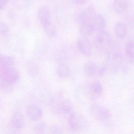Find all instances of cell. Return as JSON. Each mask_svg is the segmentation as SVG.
Returning <instances> with one entry per match:
<instances>
[{
  "label": "cell",
  "instance_id": "1",
  "mask_svg": "<svg viewBox=\"0 0 134 134\" xmlns=\"http://www.w3.org/2000/svg\"><path fill=\"white\" fill-rule=\"evenodd\" d=\"M90 113L98 120L103 123H107L111 118V114L108 109L104 107L97 105H91Z\"/></svg>",
  "mask_w": 134,
  "mask_h": 134
},
{
  "label": "cell",
  "instance_id": "2",
  "mask_svg": "<svg viewBox=\"0 0 134 134\" xmlns=\"http://www.w3.org/2000/svg\"><path fill=\"white\" fill-rule=\"evenodd\" d=\"M106 71L105 67L98 65L93 62H88L83 66V72L87 76L95 77L101 76Z\"/></svg>",
  "mask_w": 134,
  "mask_h": 134
},
{
  "label": "cell",
  "instance_id": "3",
  "mask_svg": "<svg viewBox=\"0 0 134 134\" xmlns=\"http://www.w3.org/2000/svg\"><path fill=\"white\" fill-rule=\"evenodd\" d=\"M70 127L74 131H78L83 129L87 125L86 120L78 113L74 112L68 118Z\"/></svg>",
  "mask_w": 134,
  "mask_h": 134
},
{
  "label": "cell",
  "instance_id": "4",
  "mask_svg": "<svg viewBox=\"0 0 134 134\" xmlns=\"http://www.w3.org/2000/svg\"><path fill=\"white\" fill-rule=\"evenodd\" d=\"M111 38L107 31L104 30L99 32L94 41L95 46L97 48L105 50L111 45Z\"/></svg>",
  "mask_w": 134,
  "mask_h": 134
},
{
  "label": "cell",
  "instance_id": "5",
  "mask_svg": "<svg viewBox=\"0 0 134 134\" xmlns=\"http://www.w3.org/2000/svg\"><path fill=\"white\" fill-rule=\"evenodd\" d=\"M97 15L96 11L93 8H86L80 13L79 16V21L81 25L92 23Z\"/></svg>",
  "mask_w": 134,
  "mask_h": 134
},
{
  "label": "cell",
  "instance_id": "6",
  "mask_svg": "<svg viewBox=\"0 0 134 134\" xmlns=\"http://www.w3.org/2000/svg\"><path fill=\"white\" fill-rule=\"evenodd\" d=\"M25 118L21 112L17 111L12 115L10 120L11 127L19 130L25 126Z\"/></svg>",
  "mask_w": 134,
  "mask_h": 134
},
{
  "label": "cell",
  "instance_id": "7",
  "mask_svg": "<svg viewBox=\"0 0 134 134\" xmlns=\"http://www.w3.org/2000/svg\"><path fill=\"white\" fill-rule=\"evenodd\" d=\"M27 117L32 121L39 120L43 116L42 109L35 105H31L28 107L26 110Z\"/></svg>",
  "mask_w": 134,
  "mask_h": 134
},
{
  "label": "cell",
  "instance_id": "8",
  "mask_svg": "<svg viewBox=\"0 0 134 134\" xmlns=\"http://www.w3.org/2000/svg\"><path fill=\"white\" fill-rule=\"evenodd\" d=\"M88 91L89 95L92 98L96 99L102 94L103 87L102 85L98 81L91 82L88 86Z\"/></svg>",
  "mask_w": 134,
  "mask_h": 134
},
{
  "label": "cell",
  "instance_id": "9",
  "mask_svg": "<svg viewBox=\"0 0 134 134\" xmlns=\"http://www.w3.org/2000/svg\"><path fill=\"white\" fill-rule=\"evenodd\" d=\"M38 16L42 26L52 22L50 10L46 6H42L39 9Z\"/></svg>",
  "mask_w": 134,
  "mask_h": 134
},
{
  "label": "cell",
  "instance_id": "10",
  "mask_svg": "<svg viewBox=\"0 0 134 134\" xmlns=\"http://www.w3.org/2000/svg\"><path fill=\"white\" fill-rule=\"evenodd\" d=\"M77 47L79 51L83 55L88 56L91 52V45L88 40L81 39L77 41Z\"/></svg>",
  "mask_w": 134,
  "mask_h": 134
},
{
  "label": "cell",
  "instance_id": "11",
  "mask_svg": "<svg viewBox=\"0 0 134 134\" xmlns=\"http://www.w3.org/2000/svg\"><path fill=\"white\" fill-rule=\"evenodd\" d=\"M92 23L94 31L99 32L105 30L106 26L105 20L102 15L97 14Z\"/></svg>",
  "mask_w": 134,
  "mask_h": 134
},
{
  "label": "cell",
  "instance_id": "12",
  "mask_svg": "<svg viewBox=\"0 0 134 134\" xmlns=\"http://www.w3.org/2000/svg\"><path fill=\"white\" fill-rule=\"evenodd\" d=\"M128 7V0H114V10L118 14H121L127 10Z\"/></svg>",
  "mask_w": 134,
  "mask_h": 134
},
{
  "label": "cell",
  "instance_id": "13",
  "mask_svg": "<svg viewBox=\"0 0 134 134\" xmlns=\"http://www.w3.org/2000/svg\"><path fill=\"white\" fill-rule=\"evenodd\" d=\"M127 27L124 23L118 22L115 25V32L118 39L123 40L127 34Z\"/></svg>",
  "mask_w": 134,
  "mask_h": 134
},
{
  "label": "cell",
  "instance_id": "14",
  "mask_svg": "<svg viewBox=\"0 0 134 134\" xmlns=\"http://www.w3.org/2000/svg\"><path fill=\"white\" fill-rule=\"evenodd\" d=\"M125 51L126 56L131 64L134 63V43L133 41H128L125 44Z\"/></svg>",
  "mask_w": 134,
  "mask_h": 134
},
{
  "label": "cell",
  "instance_id": "15",
  "mask_svg": "<svg viewBox=\"0 0 134 134\" xmlns=\"http://www.w3.org/2000/svg\"><path fill=\"white\" fill-rule=\"evenodd\" d=\"M56 72L58 76L61 78H67L70 75L69 68L67 65L64 63H62L58 66Z\"/></svg>",
  "mask_w": 134,
  "mask_h": 134
},
{
  "label": "cell",
  "instance_id": "16",
  "mask_svg": "<svg viewBox=\"0 0 134 134\" xmlns=\"http://www.w3.org/2000/svg\"><path fill=\"white\" fill-rule=\"evenodd\" d=\"M26 69L30 76L35 77L38 74L39 69L37 65L32 61H29L26 64Z\"/></svg>",
  "mask_w": 134,
  "mask_h": 134
},
{
  "label": "cell",
  "instance_id": "17",
  "mask_svg": "<svg viewBox=\"0 0 134 134\" xmlns=\"http://www.w3.org/2000/svg\"><path fill=\"white\" fill-rule=\"evenodd\" d=\"M14 63V59L11 56H2L0 61V68L1 69H5L12 68Z\"/></svg>",
  "mask_w": 134,
  "mask_h": 134
},
{
  "label": "cell",
  "instance_id": "18",
  "mask_svg": "<svg viewBox=\"0 0 134 134\" xmlns=\"http://www.w3.org/2000/svg\"><path fill=\"white\" fill-rule=\"evenodd\" d=\"M43 28L47 36L51 38H54L57 35V29L52 22L43 26Z\"/></svg>",
  "mask_w": 134,
  "mask_h": 134
},
{
  "label": "cell",
  "instance_id": "19",
  "mask_svg": "<svg viewBox=\"0 0 134 134\" xmlns=\"http://www.w3.org/2000/svg\"><path fill=\"white\" fill-rule=\"evenodd\" d=\"M80 30L81 34L85 36H91L94 31L92 23H87L81 25Z\"/></svg>",
  "mask_w": 134,
  "mask_h": 134
},
{
  "label": "cell",
  "instance_id": "20",
  "mask_svg": "<svg viewBox=\"0 0 134 134\" xmlns=\"http://www.w3.org/2000/svg\"><path fill=\"white\" fill-rule=\"evenodd\" d=\"M61 108L65 113L68 114L70 113L73 109V105L71 101L69 99L64 100L62 103Z\"/></svg>",
  "mask_w": 134,
  "mask_h": 134
},
{
  "label": "cell",
  "instance_id": "21",
  "mask_svg": "<svg viewBox=\"0 0 134 134\" xmlns=\"http://www.w3.org/2000/svg\"><path fill=\"white\" fill-rule=\"evenodd\" d=\"M47 125L44 122H41L37 124L34 128V131L37 134H43L46 131Z\"/></svg>",
  "mask_w": 134,
  "mask_h": 134
},
{
  "label": "cell",
  "instance_id": "22",
  "mask_svg": "<svg viewBox=\"0 0 134 134\" xmlns=\"http://www.w3.org/2000/svg\"><path fill=\"white\" fill-rule=\"evenodd\" d=\"M9 32V28L8 26L3 23H0V36H4L7 35Z\"/></svg>",
  "mask_w": 134,
  "mask_h": 134
},
{
  "label": "cell",
  "instance_id": "23",
  "mask_svg": "<svg viewBox=\"0 0 134 134\" xmlns=\"http://www.w3.org/2000/svg\"><path fill=\"white\" fill-rule=\"evenodd\" d=\"M51 132L52 134H61L63 133V130L58 125H53L51 128Z\"/></svg>",
  "mask_w": 134,
  "mask_h": 134
},
{
  "label": "cell",
  "instance_id": "24",
  "mask_svg": "<svg viewBox=\"0 0 134 134\" xmlns=\"http://www.w3.org/2000/svg\"><path fill=\"white\" fill-rule=\"evenodd\" d=\"M87 0H71L73 3L77 5H82L85 3Z\"/></svg>",
  "mask_w": 134,
  "mask_h": 134
},
{
  "label": "cell",
  "instance_id": "25",
  "mask_svg": "<svg viewBox=\"0 0 134 134\" xmlns=\"http://www.w3.org/2000/svg\"><path fill=\"white\" fill-rule=\"evenodd\" d=\"M8 0H0V10H3L7 6Z\"/></svg>",
  "mask_w": 134,
  "mask_h": 134
},
{
  "label": "cell",
  "instance_id": "26",
  "mask_svg": "<svg viewBox=\"0 0 134 134\" xmlns=\"http://www.w3.org/2000/svg\"><path fill=\"white\" fill-rule=\"evenodd\" d=\"M2 55H1V54H0V61H1V58H2Z\"/></svg>",
  "mask_w": 134,
  "mask_h": 134
},
{
  "label": "cell",
  "instance_id": "27",
  "mask_svg": "<svg viewBox=\"0 0 134 134\" xmlns=\"http://www.w3.org/2000/svg\"><path fill=\"white\" fill-rule=\"evenodd\" d=\"M26 1H28V0H26Z\"/></svg>",
  "mask_w": 134,
  "mask_h": 134
}]
</instances>
